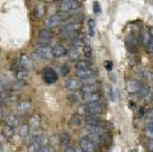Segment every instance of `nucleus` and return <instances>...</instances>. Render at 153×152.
I'll use <instances>...</instances> for the list:
<instances>
[{
    "label": "nucleus",
    "mask_w": 153,
    "mask_h": 152,
    "mask_svg": "<svg viewBox=\"0 0 153 152\" xmlns=\"http://www.w3.org/2000/svg\"><path fill=\"white\" fill-rule=\"evenodd\" d=\"M64 86L66 89H69V91H76V89L83 87V83L79 78H69V79L65 80Z\"/></svg>",
    "instance_id": "9"
},
{
    "label": "nucleus",
    "mask_w": 153,
    "mask_h": 152,
    "mask_svg": "<svg viewBox=\"0 0 153 152\" xmlns=\"http://www.w3.org/2000/svg\"><path fill=\"white\" fill-rule=\"evenodd\" d=\"M82 100H83L85 104L97 102V101H100V95H98L97 92H93V93H83Z\"/></svg>",
    "instance_id": "14"
},
{
    "label": "nucleus",
    "mask_w": 153,
    "mask_h": 152,
    "mask_svg": "<svg viewBox=\"0 0 153 152\" xmlns=\"http://www.w3.org/2000/svg\"><path fill=\"white\" fill-rule=\"evenodd\" d=\"M149 32H151V35H152V36H153V27H152V28H151V31H149Z\"/></svg>",
    "instance_id": "38"
},
{
    "label": "nucleus",
    "mask_w": 153,
    "mask_h": 152,
    "mask_svg": "<svg viewBox=\"0 0 153 152\" xmlns=\"http://www.w3.org/2000/svg\"><path fill=\"white\" fill-rule=\"evenodd\" d=\"M68 17V13H56V14H51V16L46 19V26L49 28H52V27H56L63 23V21L65 19V18Z\"/></svg>",
    "instance_id": "2"
},
{
    "label": "nucleus",
    "mask_w": 153,
    "mask_h": 152,
    "mask_svg": "<svg viewBox=\"0 0 153 152\" xmlns=\"http://www.w3.org/2000/svg\"><path fill=\"white\" fill-rule=\"evenodd\" d=\"M78 30V23L75 22H68L60 28V36L63 39H71L73 40L75 36V31Z\"/></svg>",
    "instance_id": "1"
},
{
    "label": "nucleus",
    "mask_w": 153,
    "mask_h": 152,
    "mask_svg": "<svg viewBox=\"0 0 153 152\" xmlns=\"http://www.w3.org/2000/svg\"><path fill=\"white\" fill-rule=\"evenodd\" d=\"M68 58L70 61H79L78 58H79V54H78V51H76L75 47H73V49H70L68 51Z\"/></svg>",
    "instance_id": "20"
},
{
    "label": "nucleus",
    "mask_w": 153,
    "mask_h": 152,
    "mask_svg": "<svg viewBox=\"0 0 153 152\" xmlns=\"http://www.w3.org/2000/svg\"><path fill=\"white\" fill-rule=\"evenodd\" d=\"M78 8H79V3L76 0H64L59 7L60 12H63V13L73 12V10H76Z\"/></svg>",
    "instance_id": "5"
},
{
    "label": "nucleus",
    "mask_w": 153,
    "mask_h": 152,
    "mask_svg": "<svg viewBox=\"0 0 153 152\" xmlns=\"http://www.w3.org/2000/svg\"><path fill=\"white\" fill-rule=\"evenodd\" d=\"M71 123H73V124L79 125V124H80V119H79V116H73V119H71Z\"/></svg>",
    "instance_id": "33"
},
{
    "label": "nucleus",
    "mask_w": 153,
    "mask_h": 152,
    "mask_svg": "<svg viewBox=\"0 0 153 152\" xmlns=\"http://www.w3.org/2000/svg\"><path fill=\"white\" fill-rule=\"evenodd\" d=\"M147 123H148V124H149V125H153V119H151V120H147Z\"/></svg>",
    "instance_id": "37"
},
{
    "label": "nucleus",
    "mask_w": 153,
    "mask_h": 152,
    "mask_svg": "<svg viewBox=\"0 0 153 152\" xmlns=\"http://www.w3.org/2000/svg\"><path fill=\"white\" fill-rule=\"evenodd\" d=\"M1 133H3V134H5V137H8V138H12L13 134H14V129L12 127H9L8 124H5V125H3Z\"/></svg>",
    "instance_id": "21"
},
{
    "label": "nucleus",
    "mask_w": 153,
    "mask_h": 152,
    "mask_svg": "<svg viewBox=\"0 0 153 152\" xmlns=\"http://www.w3.org/2000/svg\"><path fill=\"white\" fill-rule=\"evenodd\" d=\"M40 124H41V120L38 116H32L30 119V125L33 127L35 129H38V128H40Z\"/></svg>",
    "instance_id": "23"
},
{
    "label": "nucleus",
    "mask_w": 153,
    "mask_h": 152,
    "mask_svg": "<svg viewBox=\"0 0 153 152\" xmlns=\"http://www.w3.org/2000/svg\"><path fill=\"white\" fill-rule=\"evenodd\" d=\"M5 124H8L9 127H12L13 129L21 127V121H19V118L16 115H9L7 119H5Z\"/></svg>",
    "instance_id": "13"
},
{
    "label": "nucleus",
    "mask_w": 153,
    "mask_h": 152,
    "mask_svg": "<svg viewBox=\"0 0 153 152\" xmlns=\"http://www.w3.org/2000/svg\"><path fill=\"white\" fill-rule=\"evenodd\" d=\"M16 110L18 114H21V115H27V114H30V111L32 110V104L30 101H22L16 106Z\"/></svg>",
    "instance_id": "11"
},
{
    "label": "nucleus",
    "mask_w": 153,
    "mask_h": 152,
    "mask_svg": "<svg viewBox=\"0 0 153 152\" xmlns=\"http://www.w3.org/2000/svg\"><path fill=\"white\" fill-rule=\"evenodd\" d=\"M94 26H96V22L93 19H89L88 21V35L89 36L94 35Z\"/></svg>",
    "instance_id": "27"
},
{
    "label": "nucleus",
    "mask_w": 153,
    "mask_h": 152,
    "mask_svg": "<svg viewBox=\"0 0 153 152\" xmlns=\"http://www.w3.org/2000/svg\"><path fill=\"white\" fill-rule=\"evenodd\" d=\"M146 136H147L151 141L153 139V125H149V127H148L147 129H146Z\"/></svg>",
    "instance_id": "29"
},
{
    "label": "nucleus",
    "mask_w": 153,
    "mask_h": 152,
    "mask_svg": "<svg viewBox=\"0 0 153 152\" xmlns=\"http://www.w3.org/2000/svg\"><path fill=\"white\" fill-rule=\"evenodd\" d=\"M18 134L22 139H26L31 136V132H30V125H21L18 128Z\"/></svg>",
    "instance_id": "17"
},
{
    "label": "nucleus",
    "mask_w": 153,
    "mask_h": 152,
    "mask_svg": "<svg viewBox=\"0 0 153 152\" xmlns=\"http://www.w3.org/2000/svg\"><path fill=\"white\" fill-rule=\"evenodd\" d=\"M152 80H153V77H152Z\"/></svg>",
    "instance_id": "40"
},
{
    "label": "nucleus",
    "mask_w": 153,
    "mask_h": 152,
    "mask_svg": "<svg viewBox=\"0 0 153 152\" xmlns=\"http://www.w3.org/2000/svg\"><path fill=\"white\" fill-rule=\"evenodd\" d=\"M51 39H52V32L49 28H44V30H41L38 32V41L42 42V44L47 45V42L51 41Z\"/></svg>",
    "instance_id": "12"
},
{
    "label": "nucleus",
    "mask_w": 153,
    "mask_h": 152,
    "mask_svg": "<svg viewBox=\"0 0 153 152\" xmlns=\"http://www.w3.org/2000/svg\"><path fill=\"white\" fill-rule=\"evenodd\" d=\"M83 51H84V55L87 56V58H92V47H91V44L88 41H85V44L83 46Z\"/></svg>",
    "instance_id": "22"
},
{
    "label": "nucleus",
    "mask_w": 153,
    "mask_h": 152,
    "mask_svg": "<svg viewBox=\"0 0 153 152\" xmlns=\"http://www.w3.org/2000/svg\"><path fill=\"white\" fill-rule=\"evenodd\" d=\"M148 150H149V151H153V139L149 142V143H148Z\"/></svg>",
    "instance_id": "36"
},
{
    "label": "nucleus",
    "mask_w": 153,
    "mask_h": 152,
    "mask_svg": "<svg viewBox=\"0 0 153 152\" xmlns=\"http://www.w3.org/2000/svg\"><path fill=\"white\" fill-rule=\"evenodd\" d=\"M64 152H76L74 148H73V147H71V146H66L65 147V151Z\"/></svg>",
    "instance_id": "35"
},
{
    "label": "nucleus",
    "mask_w": 153,
    "mask_h": 152,
    "mask_svg": "<svg viewBox=\"0 0 153 152\" xmlns=\"http://www.w3.org/2000/svg\"><path fill=\"white\" fill-rule=\"evenodd\" d=\"M19 63L28 70V69H31V66H32V59H31V56H28L26 54H22L21 56H19Z\"/></svg>",
    "instance_id": "16"
},
{
    "label": "nucleus",
    "mask_w": 153,
    "mask_h": 152,
    "mask_svg": "<svg viewBox=\"0 0 153 152\" xmlns=\"http://www.w3.org/2000/svg\"><path fill=\"white\" fill-rule=\"evenodd\" d=\"M45 1H47V3H51V1H55V0H45Z\"/></svg>",
    "instance_id": "39"
},
{
    "label": "nucleus",
    "mask_w": 153,
    "mask_h": 152,
    "mask_svg": "<svg viewBox=\"0 0 153 152\" xmlns=\"http://www.w3.org/2000/svg\"><path fill=\"white\" fill-rule=\"evenodd\" d=\"M69 73V68H68V65H63L61 66V75H64V77H66Z\"/></svg>",
    "instance_id": "31"
},
{
    "label": "nucleus",
    "mask_w": 153,
    "mask_h": 152,
    "mask_svg": "<svg viewBox=\"0 0 153 152\" xmlns=\"http://www.w3.org/2000/svg\"><path fill=\"white\" fill-rule=\"evenodd\" d=\"M142 42H143V45H144V47L147 49V51L153 53V36L151 35V32H143Z\"/></svg>",
    "instance_id": "10"
},
{
    "label": "nucleus",
    "mask_w": 153,
    "mask_h": 152,
    "mask_svg": "<svg viewBox=\"0 0 153 152\" xmlns=\"http://www.w3.org/2000/svg\"><path fill=\"white\" fill-rule=\"evenodd\" d=\"M37 152H52V148H51L50 146H47V145H44V146H42L41 148L38 150Z\"/></svg>",
    "instance_id": "30"
},
{
    "label": "nucleus",
    "mask_w": 153,
    "mask_h": 152,
    "mask_svg": "<svg viewBox=\"0 0 153 152\" xmlns=\"http://www.w3.org/2000/svg\"><path fill=\"white\" fill-rule=\"evenodd\" d=\"M142 114H143V118H144L146 120H151V119H153V107L146 109V110L143 111Z\"/></svg>",
    "instance_id": "24"
},
{
    "label": "nucleus",
    "mask_w": 153,
    "mask_h": 152,
    "mask_svg": "<svg viewBox=\"0 0 153 152\" xmlns=\"http://www.w3.org/2000/svg\"><path fill=\"white\" fill-rule=\"evenodd\" d=\"M52 53H54V58H61L65 54H68V51L63 45H56L52 47Z\"/></svg>",
    "instance_id": "15"
},
{
    "label": "nucleus",
    "mask_w": 153,
    "mask_h": 152,
    "mask_svg": "<svg viewBox=\"0 0 153 152\" xmlns=\"http://www.w3.org/2000/svg\"><path fill=\"white\" fill-rule=\"evenodd\" d=\"M93 10H94V13H100V12H101V7H100L98 3L93 4Z\"/></svg>",
    "instance_id": "32"
},
{
    "label": "nucleus",
    "mask_w": 153,
    "mask_h": 152,
    "mask_svg": "<svg viewBox=\"0 0 153 152\" xmlns=\"http://www.w3.org/2000/svg\"><path fill=\"white\" fill-rule=\"evenodd\" d=\"M80 80H82L83 86L84 84H96V78L94 75H91V77H85V78H79Z\"/></svg>",
    "instance_id": "25"
},
{
    "label": "nucleus",
    "mask_w": 153,
    "mask_h": 152,
    "mask_svg": "<svg viewBox=\"0 0 153 152\" xmlns=\"http://www.w3.org/2000/svg\"><path fill=\"white\" fill-rule=\"evenodd\" d=\"M35 53L37 55H40L42 59H50V58H54V53H52V49L50 46H47L46 44H42V45H37L36 49H35Z\"/></svg>",
    "instance_id": "4"
},
{
    "label": "nucleus",
    "mask_w": 153,
    "mask_h": 152,
    "mask_svg": "<svg viewBox=\"0 0 153 152\" xmlns=\"http://www.w3.org/2000/svg\"><path fill=\"white\" fill-rule=\"evenodd\" d=\"M42 77H44V80L46 83H55L57 80V74L52 68H45L42 70Z\"/></svg>",
    "instance_id": "8"
},
{
    "label": "nucleus",
    "mask_w": 153,
    "mask_h": 152,
    "mask_svg": "<svg viewBox=\"0 0 153 152\" xmlns=\"http://www.w3.org/2000/svg\"><path fill=\"white\" fill-rule=\"evenodd\" d=\"M83 93H93V92H97V84H84V86L80 88Z\"/></svg>",
    "instance_id": "19"
},
{
    "label": "nucleus",
    "mask_w": 153,
    "mask_h": 152,
    "mask_svg": "<svg viewBox=\"0 0 153 152\" xmlns=\"http://www.w3.org/2000/svg\"><path fill=\"white\" fill-rule=\"evenodd\" d=\"M33 13H35V17L40 18L42 14H44V7H42V5H37L35 8V10H33Z\"/></svg>",
    "instance_id": "28"
},
{
    "label": "nucleus",
    "mask_w": 153,
    "mask_h": 152,
    "mask_svg": "<svg viewBox=\"0 0 153 152\" xmlns=\"http://www.w3.org/2000/svg\"><path fill=\"white\" fill-rule=\"evenodd\" d=\"M84 111L87 115H101L103 113V105L100 101L97 102H89V104H85L84 106Z\"/></svg>",
    "instance_id": "3"
},
{
    "label": "nucleus",
    "mask_w": 153,
    "mask_h": 152,
    "mask_svg": "<svg viewBox=\"0 0 153 152\" xmlns=\"http://www.w3.org/2000/svg\"><path fill=\"white\" fill-rule=\"evenodd\" d=\"M79 148L82 150V152H94L96 145L88 138V137H83V138L79 139Z\"/></svg>",
    "instance_id": "7"
},
{
    "label": "nucleus",
    "mask_w": 153,
    "mask_h": 152,
    "mask_svg": "<svg viewBox=\"0 0 153 152\" xmlns=\"http://www.w3.org/2000/svg\"><path fill=\"white\" fill-rule=\"evenodd\" d=\"M142 83L138 82V80H134V79H130V80H126L125 83V89L128 93H131V95H138L140 91H142Z\"/></svg>",
    "instance_id": "6"
},
{
    "label": "nucleus",
    "mask_w": 153,
    "mask_h": 152,
    "mask_svg": "<svg viewBox=\"0 0 153 152\" xmlns=\"http://www.w3.org/2000/svg\"><path fill=\"white\" fill-rule=\"evenodd\" d=\"M105 68L107 70H111L112 69V61H106V63H105Z\"/></svg>",
    "instance_id": "34"
},
{
    "label": "nucleus",
    "mask_w": 153,
    "mask_h": 152,
    "mask_svg": "<svg viewBox=\"0 0 153 152\" xmlns=\"http://www.w3.org/2000/svg\"><path fill=\"white\" fill-rule=\"evenodd\" d=\"M76 72V75L79 78H85V77H91V75H94V72L91 68H87V69H75Z\"/></svg>",
    "instance_id": "18"
},
{
    "label": "nucleus",
    "mask_w": 153,
    "mask_h": 152,
    "mask_svg": "<svg viewBox=\"0 0 153 152\" xmlns=\"http://www.w3.org/2000/svg\"><path fill=\"white\" fill-rule=\"evenodd\" d=\"M87 68H91L89 64L87 63V61H84V60H79V61H76V64H75V69H87Z\"/></svg>",
    "instance_id": "26"
}]
</instances>
